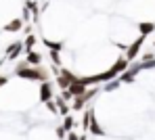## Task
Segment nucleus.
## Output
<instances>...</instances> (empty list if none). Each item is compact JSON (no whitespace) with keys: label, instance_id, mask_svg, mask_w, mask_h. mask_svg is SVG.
Here are the masks:
<instances>
[{"label":"nucleus","instance_id":"f257e3e1","mask_svg":"<svg viewBox=\"0 0 155 140\" xmlns=\"http://www.w3.org/2000/svg\"><path fill=\"white\" fill-rule=\"evenodd\" d=\"M15 75L21 78V80H29V82H40V84L51 82V73H48V69H44L42 65H38V67H31V65H29L23 71H17Z\"/></svg>","mask_w":155,"mask_h":140},{"label":"nucleus","instance_id":"f03ea898","mask_svg":"<svg viewBox=\"0 0 155 140\" xmlns=\"http://www.w3.org/2000/svg\"><path fill=\"white\" fill-rule=\"evenodd\" d=\"M145 36H138L132 44L128 46V50H126V59H128L130 63H136V56L140 55V48H143V44H145Z\"/></svg>","mask_w":155,"mask_h":140},{"label":"nucleus","instance_id":"7ed1b4c3","mask_svg":"<svg viewBox=\"0 0 155 140\" xmlns=\"http://www.w3.org/2000/svg\"><path fill=\"white\" fill-rule=\"evenodd\" d=\"M25 50V46H23V42H13L8 48H6V52H4V59L6 61H17L19 56H21V52Z\"/></svg>","mask_w":155,"mask_h":140},{"label":"nucleus","instance_id":"20e7f679","mask_svg":"<svg viewBox=\"0 0 155 140\" xmlns=\"http://www.w3.org/2000/svg\"><path fill=\"white\" fill-rule=\"evenodd\" d=\"M54 98V92H52V82H44V84H40V100L46 105L48 100Z\"/></svg>","mask_w":155,"mask_h":140},{"label":"nucleus","instance_id":"39448f33","mask_svg":"<svg viewBox=\"0 0 155 140\" xmlns=\"http://www.w3.org/2000/svg\"><path fill=\"white\" fill-rule=\"evenodd\" d=\"M23 19L21 17H17V19H13V21H8L4 27H2V31H8V33H15V31H19V29H23Z\"/></svg>","mask_w":155,"mask_h":140},{"label":"nucleus","instance_id":"423d86ee","mask_svg":"<svg viewBox=\"0 0 155 140\" xmlns=\"http://www.w3.org/2000/svg\"><path fill=\"white\" fill-rule=\"evenodd\" d=\"M25 61L31 65V67H38V65L42 63V55H40L38 50H29V52L25 55Z\"/></svg>","mask_w":155,"mask_h":140},{"label":"nucleus","instance_id":"0eeeda50","mask_svg":"<svg viewBox=\"0 0 155 140\" xmlns=\"http://www.w3.org/2000/svg\"><path fill=\"white\" fill-rule=\"evenodd\" d=\"M86 90H88V88L82 84V82H76V84L69 86V92H71V96H74V98H78V96H84V94H86Z\"/></svg>","mask_w":155,"mask_h":140},{"label":"nucleus","instance_id":"6e6552de","mask_svg":"<svg viewBox=\"0 0 155 140\" xmlns=\"http://www.w3.org/2000/svg\"><path fill=\"white\" fill-rule=\"evenodd\" d=\"M138 31H140V36H149V33H153L155 31V23L153 21H143V23H138Z\"/></svg>","mask_w":155,"mask_h":140},{"label":"nucleus","instance_id":"1a4fd4ad","mask_svg":"<svg viewBox=\"0 0 155 140\" xmlns=\"http://www.w3.org/2000/svg\"><path fill=\"white\" fill-rule=\"evenodd\" d=\"M54 103H57V109H59V113H61L63 117H67V115H69V103H65V100L61 98V94H59V96H54Z\"/></svg>","mask_w":155,"mask_h":140},{"label":"nucleus","instance_id":"9d476101","mask_svg":"<svg viewBox=\"0 0 155 140\" xmlns=\"http://www.w3.org/2000/svg\"><path fill=\"white\" fill-rule=\"evenodd\" d=\"M92 115H94V111L92 109H86V113H84V117H82V130H84V134L90 130V119H92Z\"/></svg>","mask_w":155,"mask_h":140},{"label":"nucleus","instance_id":"9b49d317","mask_svg":"<svg viewBox=\"0 0 155 140\" xmlns=\"http://www.w3.org/2000/svg\"><path fill=\"white\" fill-rule=\"evenodd\" d=\"M42 44H44L51 52H59V50L63 48V44H61V42H52V40H46V38H42Z\"/></svg>","mask_w":155,"mask_h":140},{"label":"nucleus","instance_id":"f8f14e48","mask_svg":"<svg viewBox=\"0 0 155 140\" xmlns=\"http://www.w3.org/2000/svg\"><path fill=\"white\" fill-rule=\"evenodd\" d=\"M88 132H92L94 136H103V134H105V132H103V128L99 126V121L94 119V115H92V119H90V130H88Z\"/></svg>","mask_w":155,"mask_h":140},{"label":"nucleus","instance_id":"ddd939ff","mask_svg":"<svg viewBox=\"0 0 155 140\" xmlns=\"http://www.w3.org/2000/svg\"><path fill=\"white\" fill-rule=\"evenodd\" d=\"M74 126H76V119L71 117V115H67V117H63V130L69 134V132H74Z\"/></svg>","mask_w":155,"mask_h":140},{"label":"nucleus","instance_id":"4468645a","mask_svg":"<svg viewBox=\"0 0 155 140\" xmlns=\"http://www.w3.org/2000/svg\"><path fill=\"white\" fill-rule=\"evenodd\" d=\"M36 42H38V38H36L34 33H29V36H25V40H23V46H25V50H27V52H29V50H34Z\"/></svg>","mask_w":155,"mask_h":140},{"label":"nucleus","instance_id":"2eb2a0df","mask_svg":"<svg viewBox=\"0 0 155 140\" xmlns=\"http://www.w3.org/2000/svg\"><path fill=\"white\" fill-rule=\"evenodd\" d=\"M86 98L84 96H78V98H74V103H71V109H76V111H84V107H86Z\"/></svg>","mask_w":155,"mask_h":140},{"label":"nucleus","instance_id":"dca6fc26","mask_svg":"<svg viewBox=\"0 0 155 140\" xmlns=\"http://www.w3.org/2000/svg\"><path fill=\"white\" fill-rule=\"evenodd\" d=\"M134 80H136V75H134V73H132L130 69H126V71H124V73L120 75V82H122V84H132Z\"/></svg>","mask_w":155,"mask_h":140},{"label":"nucleus","instance_id":"f3484780","mask_svg":"<svg viewBox=\"0 0 155 140\" xmlns=\"http://www.w3.org/2000/svg\"><path fill=\"white\" fill-rule=\"evenodd\" d=\"M120 84H122V82H120V78H117V80H113V82L105 84V86H103V90H105V92H113L115 88H120Z\"/></svg>","mask_w":155,"mask_h":140},{"label":"nucleus","instance_id":"a211bd4d","mask_svg":"<svg viewBox=\"0 0 155 140\" xmlns=\"http://www.w3.org/2000/svg\"><path fill=\"white\" fill-rule=\"evenodd\" d=\"M51 61L54 67H61V55L59 52H51Z\"/></svg>","mask_w":155,"mask_h":140},{"label":"nucleus","instance_id":"6ab92c4d","mask_svg":"<svg viewBox=\"0 0 155 140\" xmlns=\"http://www.w3.org/2000/svg\"><path fill=\"white\" fill-rule=\"evenodd\" d=\"M61 98H63L65 103H74V96H71L69 90H63V92H61Z\"/></svg>","mask_w":155,"mask_h":140},{"label":"nucleus","instance_id":"aec40b11","mask_svg":"<svg viewBox=\"0 0 155 140\" xmlns=\"http://www.w3.org/2000/svg\"><path fill=\"white\" fill-rule=\"evenodd\" d=\"M46 109H48V111H51L52 115H54V113H59V109H57V103H54V98L46 103Z\"/></svg>","mask_w":155,"mask_h":140},{"label":"nucleus","instance_id":"412c9836","mask_svg":"<svg viewBox=\"0 0 155 140\" xmlns=\"http://www.w3.org/2000/svg\"><path fill=\"white\" fill-rule=\"evenodd\" d=\"M54 134H57V136H59L61 140H67V132L63 130V126H59V128L54 130Z\"/></svg>","mask_w":155,"mask_h":140},{"label":"nucleus","instance_id":"4be33fe9","mask_svg":"<svg viewBox=\"0 0 155 140\" xmlns=\"http://www.w3.org/2000/svg\"><path fill=\"white\" fill-rule=\"evenodd\" d=\"M140 61H143V63H147V61H155V56H153V52H143V55H140Z\"/></svg>","mask_w":155,"mask_h":140},{"label":"nucleus","instance_id":"5701e85b","mask_svg":"<svg viewBox=\"0 0 155 140\" xmlns=\"http://www.w3.org/2000/svg\"><path fill=\"white\" fill-rule=\"evenodd\" d=\"M21 19H23V21H29V19H31V13L27 11L25 6H23V17H21Z\"/></svg>","mask_w":155,"mask_h":140},{"label":"nucleus","instance_id":"b1692460","mask_svg":"<svg viewBox=\"0 0 155 140\" xmlns=\"http://www.w3.org/2000/svg\"><path fill=\"white\" fill-rule=\"evenodd\" d=\"M67 140H80V134H76V132H69V134H67Z\"/></svg>","mask_w":155,"mask_h":140},{"label":"nucleus","instance_id":"393cba45","mask_svg":"<svg viewBox=\"0 0 155 140\" xmlns=\"http://www.w3.org/2000/svg\"><path fill=\"white\" fill-rule=\"evenodd\" d=\"M113 44H115L120 50H128V46H126V44H122V42H113Z\"/></svg>","mask_w":155,"mask_h":140},{"label":"nucleus","instance_id":"a878e982","mask_svg":"<svg viewBox=\"0 0 155 140\" xmlns=\"http://www.w3.org/2000/svg\"><path fill=\"white\" fill-rule=\"evenodd\" d=\"M6 82H8V78H6V75H0V88L6 86Z\"/></svg>","mask_w":155,"mask_h":140},{"label":"nucleus","instance_id":"bb28decb","mask_svg":"<svg viewBox=\"0 0 155 140\" xmlns=\"http://www.w3.org/2000/svg\"><path fill=\"white\" fill-rule=\"evenodd\" d=\"M80 140H86V134H84V136H80Z\"/></svg>","mask_w":155,"mask_h":140},{"label":"nucleus","instance_id":"cd10ccee","mask_svg":"<svg viewBox=\"0 0 155 140\" xmlns=\"http://www.w3.org/2000/svg\"><path fill=\"white\" fill-rule=\"evenodd\" d=\"M153 48H155V40H153Z\"/></svg>","mask_w":155,"mask_h":140}]
</instances>
